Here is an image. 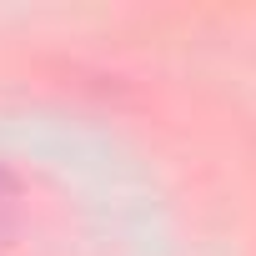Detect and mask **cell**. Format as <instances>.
Returning a JSON list of instances; mask_svg holds the SVG:
<instances>
[{
	"label": "cell",
	"instance_id": "1",
	"mask_svg": "<svg viewBox=\"0 0 256 256\" xmlns=\"http://www.w3.org/2000/svg\"><path fill=\"white\" fill-rule=\"evenodd\" d=\"M20 226V181L0 166V246H6Z\"/></svg>",
	"mask_w": 256,
	"mask_h": 256
}]
</instances>
